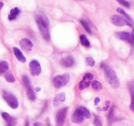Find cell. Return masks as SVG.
<instances>
[{
  "label": "cell",
  "mask_w": 134,
  "mask_h": 126,
  "mask_svg": "<svg viewBox=\"0 0 134 126\" xmlns=\"http://www.w3.org/2000/svg\"><path fill=\"white\" fill-rule=\"evenodd\" d=\"M36 22H37L39 30L43 39L49 41L50 40V31H49V21L47 18L44 15L39 14L36 16Z\"/></svg>",
  "instance_id": "6da1fadb"
},
{
  "label": "cell",
  "mask_w": 134,
  "mask_h": 126,
  "mask_svg": "<svg viewBox=\"0 0 134 126\" xmlns=\"http://www.w3.org/2000/svg\"><path fill=\"white\" fill-rule=\"evenodd\" d=\"M101 67L104 70L106 78L108 80V82L109 83V85H111V87H113L114 89H118L119 87V81L118 79L117 75L114 72V70L111 67H109L108 65H107L106 64H101Z\"/></svg>",
  "instance_id": "7a4b0ae2"
},
{
  "label": "cell",
  "mask_w": 134,
  "mask_h": 126,
  "mask_svg": "<svg viewBox=\"0 0 134 126\" xmlns=\"http://www.w3.org/2000/svg\"><path fill=\"white\" fill-rule=\"evenodd\" d=\"M69 80H70V75H68V74H64V75H57V76H55L53 79V85L55 87L59 89V87H62L66 85L67 83L69 82Z\"/></svg>",
  "instance_id": "3957f363"
},
{
  "label": "cell",
  "mask_w": 134,
  "mask_h": 126,
  "mask_svg": "<svg viewBox=\"0 0 134 126\" xmlns=\"http://www.w3.org/2000/svg\"><path fill=\"white\" fill-rule=\"evenodd\" d=\"M3 97H4L5 100L8 102V104L12 109H17V108L19 107V101H18L17 98H16L13 94L4 91V92H3Z\"/></svg>",
  "instance_id": "277c9868"
},
{
  "label": "cell",
  "mask_w": 134,
  "mask_h": 126,
  "mask_svg": "<svg viewBox=\"0 0 134 126\" xmlns=\"http://www.w3.org/2000/svg\"><path fill=\"white\" fill-rule=\"evenodd\" d=\"M22 80H23V84H24L25 87H26V90H27V95H28V98L30 100H35L36 97L35 94H34L33 90H32V87L31 85H30V79L27 75H23L22 76Z\"/></svg>",
  "instance_id": "5b68a950"
},
{
  "label": "cell",
  "mask_w": 134,
  "mask_h": 126,
  "mask_svg": "<svg viewBox=\"0 0 134 126\" xmlns=\"http://www.w3.org/2000/svg\"><path fill=\"white\" fill-rule=\"evenodd\" d=\"M110 20L113 23L115 26H125V25H129L130 27H132V25H130L129 23V21L126 19V18L122 17V16H118V15H113L110 18Z\"/></svg>",
  "instance_id": "8992f818"
},
{
  "label": "cell",
  "mask_w": 134,
  "mask_h": 126,
  "mask_svg": "<svg viewBox=\"0 0 134 126\" xmlns=\"http://www.w3.org/2000/svg\"><path fill=\"white\" fill-rule=\"evenodd\" d=\"M67 111H68V108H63L57 112V114H56V125L57 126L63 125L67 115Z\"/></svg>",
  "instance_id": "52a82bcc"
},
{
  "label": "cell",
  "mask_w": 134,
  "mask_h": 126,
  "mask_svg": "<svg viewBox=\"0 0 134 126\" xmlns=\"http://www.w3.org/2000/svg\"><path fill=\"white\" fill-rule=\"evenodd\" d=\"M93 77H94V75H92L91 73H86V75H84V77H83L82 81L79 83V89H80L81 90H83V89L89 87V85L91 84L90 81L93 79Z\"/></svg>",
  "instance_id": "ba28073f"
},
{
  "label": "cell",
  "mask_w": 134,
  "mask_h": 126,
  "mask_svg": "<svg viewBox=\"0 0 134 126\" xmlns=\"http://www.w3.org/2000/svg\"><path fill=\"white\" fill-rule=\"evenodd\" d=\"M30 70L32 75H39L41 72V67L37 60H32L30 64Z\"/></svg>",
  "instance_id": "9c48e42d"
},
{
  "label": "cell",
  "mask_w": 134,
  "mask_h": 126,
  "mask_svg": "<svg viewBox=\"0 0 134 126\" xmlns=\"http://www.w3.org/2000/svg\"><path fill=\"white\" fill-rule=\"evenodd\" d=\"M19 44H20L21 48L23 50H25V51H30L32 49V47H33V44H32L31 41L29 39H26V38L21 40L19 41Z\"/></svg>",
  "instance_id": "30bf717a"
},
{
  "label": "cell",
  "mask_w": 134,
  "mask_h": 126,
  "mask_svg": "<svg viewBox=\"0 0 134 126\" xmlns=\"http://www.w3.org/2000/svg\"><path fill=\"white\" fill-rule=\"evenodd\" d=\"M75 64V60L72 56H66L61 60V64L63 67H72Z\"/></svg>",
  "instance_id": "8fae6325"
},
{
  "label": "cell",
  "mask_w": 134,
  "mask_h": 126,
  "mask_svg": "<svg viewBox=\"0 0 134 126\" xmlns=\"http://www.w3.org/2000/svg\"><path fill=\"white\" fill-rule=\"evenodd\" d=\"M85 117L82 115V113L79 111L78 109H76V111H75V113L72 116V122H75V123H81V122H84Z\"/></svg>",
  "instance_id": "7c38bea8"
},
{
  "label": "cell",
  "mask_w": 134,
  "mask_h": 126,
  "mask_svg": "<svg viewBox=\"0 0 134 126\" xmlns=\"http://www.w3.org/2000/svg\"><path fill=\"white\" fill-rule=\"evenodd\" d=\"M115 35H116V37H118L119 39L122 40V41H129V42H130V41H131L132 34L129 33V32H125V31L116 32Z\"/></svg>",
  "instance_id": "4fadbf2b"
},
{
  "label": "cell",
  "mask_w": 134,
  "mask_h": 126,
  "mask_svg": "<svg viewBox=\"0 0 134 126\" xmlns=\"http://www.w3.org/2000/svg\"><path fill=\"white\" fill-rule=\"evenodd\" d=\"M13 52H14V54L16 55V57H17L18 60H19V62H21V63H25V62H26V58H25V56L23 55L22 52H21L20 50L19 49V48L14 47L13 48Z\"/></svg>",
  "instance_id": "5bb4252c"
},
{
  "label": "cell",
  "mask_w": 134,
  "mask_h": 126,
  "mask_svg": "<svg viewBox=\"0 0 134 126\" xmlns=\"http://www.w3.org/2000/svg\"><path fill=\"white\" fill-rule=\"evenodd\" d=\"M65 100V94L64 93H60L57 96L54 98L53 104L54 106H58V104H60L61 102H63Z\"/></svg>",
  "instance_id": "9a60e30c"
},
{
  "label": "cell",
  "mask_w": 134,
  "mask_h": 126,
  "mask_svg": "<svg viewBox=\"0 0 134 126\" xmlns=\"http://www.w3.org/2000/svg\"><path fill=\"white\" fill-rule=\"evenodd\" d=\"M19 13H20V10L19 9V8H13V9L10 11L9 15H8V19L9 20H14V19H17V17L19 15Z\"/></svg>",
  "instance_id": "2e32d148"
},
{
  "label": "cell",
  "mask_w": 134,
  "mask_h": 126,
  "mask_svg": "<svg viewBox=\"0 0 134 126\" xmlns=\"http://www.w3.org/2000/svg\"><path fill=\"white\" fill-rule=\"evenodd\" d=\"M130 92L131 97V102H130V109L134 112V86L130 85Z\"/></svg>",
  "instance_id": "e0dca14e"
},
{
  "label": "cell",
  "mask_w": 134,
  "mask_h": 126,
  "mask_svg": "<svg viewBox=\"0 0 134 126\" xmlns=\"http://www.w3.org/2000/svg\"><path fill=\"white\" fill-rule=\"evenodd\" d=\"M8 70V64L6 61H1L0 62V75L6 73Z\"/></svg>",
  "instance_id": "ac0fdd59"
},
{
  "label": "cell",
  "mask_w": 134,
  "mask_h": 126,
  "mask_svg": "<svg viewBox=\"0 0 134 126\" xmlns=\"http://www.w3.org/2000/svg\"><path fill=\"white\" fill-rule=\"evenodd\" d=\"M77 109H79V111H80L81 113H82V115L85 117V118H90V116H91V114H90V111H88L86 108H85V107H79V108H77Z\"/></svg>",
  "instance_id": "d6986e66"
},
{
  "label": "cell",
  "mask_w": 134,
  "mask_h": 126,
  "mask_svg": "<svg viewBox=\"0 0 134 126\" xmlns=\"http://www.w3.org/2000/svg\"><path fill=\"white\" fill-rule=\"evenodd\" d=\"M80 41H81V44H82L83 46H85V47H90L89 41H88V39L85 35L80 36Z\"/></svg>",
  "instance_id": "ffe728a7"
},
{
  "label": "cell",
  "mask_w": 134,
  "mask_h": 126,
  "mask_svg": "<svg viewBox=\"0 0 134 126\" xmlns=\"http://www.w3.org/2000/svg\"><path fill=\"white\" fill-rule=\"evenodd\" d=\"M117 11L119 12V13L122 14V15L124 16V18H126V19L129 21V23H130V25H132V19H131V18H130V16H129L128 14H127L126 12L124 11V10L121 9V8H117ZM132 26H133V25H132Z\"/></svg>",
  "instance_id": "44dd1931"
},
{
  "label": "cell",
  "mask_w": 134,
  "mask_h": 126,
  "mask_svg": "<svg viewBox=\"0 0 134 126\" xmlns=\"http://www.w3.org/2000/svg\"><path fill=\"white\" fill-rule=\"evenodd\" d=\"M92 87H93L94 90H101L102 89V85L100 84V82H98V81H94L93 83H92Z\"/></svg>",
  "instance_id": "7402d4cb"
},
{
  "label": "cell",
  "mask_w": 134,
  "mask_h": 126,
  "mask_svg": "<svg viewBox=\"0 0 134 126\" xmlns=\"http://www.w3.org/2000/svg\"><path fill=\"white\" fill-rule=\"evenodd\" d=\"M80 22H81V24H82L83 26H84L85 30H86V31L88 32V33L91 34V33H92V31H91V29H90V27H89V24H88V23L86 22V20H84V19H81Z\"/></svg>",
  "instance_id": "603a6c76"
},
{
  "label": "cell",
  "mask_w": 134,
  "mask_h": 126,
  "mask_svg": "<svg viewBox=\"0 0 134 126\" xmlns=\"http://www.w3.org/2000/svg\"><path fill=\"white\" fill-rule=\"evenodd\" d=\"M5 78H6L7 81H8V82H10V83L15 82V77H14V75H12L11 73H9V72L5 75Z\"/></svg>",
  "instance_id": "cb8c5ba5"
},
{
  "label": "cell",
  "mask_w": 134,
  "mask_h": 126,
  "mask_svg": "<svg viewBox=\"0 0 134 126\" xmlns=\"http://www.w3.org/2000/svg\"><path fill=\"white\" fill-rule=\"evenodd\" d=\"M2 117H3V119H4L5 120H6L7 122H11L12 120H13V117H11L10 116L8 113H6V112H2Z\"/></svg>",
  "instance_id": "d4e9b609"
},
{
  "label": "cell",
  "mask_w": 134,
  "mask_h": 126,
  "mask_svg": "<svg viewBox=\"0 0 134 126\" xmlns=\"http://www.w3.org/2000/svg\"><path fill=\"white\" fill-rule=\"evenodd\" d=\"M86 64L90 66H94V64H95V61H94V59L92 58V57H87V58L86 59Z\"/></svg>",
  "instance_id": "484cf974"
},
{
  "label": "cell",
  "mask_w": 134,
  "mask_h": 126,
  "mask_svg": "<svg viewBox=\"0 0 134 126\" xmlns=\"http://www.w3.org/2000/svg\"><path fill=\"white\" fill-rule=\"evenodd\" d=\"M117 1H118V2H119L120 5H122V6L126 7V8H130V3H129L128 1H126V0H117Z\"/></svg>",
  "instance_id": "4316f807"
},
{
  "label": "cell",
  "mask_w": 134,
  "mask_h": 126,
  "mask_svg": "<svg viewBox=\"0 0 134 126\" xmlns=\"http://www.w3.org/2000/svg\"><path fill=\"white\" fill-rule=\"evenodd\" d=\"M95 125L96 126H102V123H101V120H100V119H99V117H97V116H96L95 117Z\"/></svg>",
  "instance_id": "83f0119b"
},
{
  "label": "cell",
  "mask_w": 134,
  "mask_h": 126,
  "mask_svg": "<svg viewBox=\"0 0 134 126\" xmlns=\"http://www.w3.org/2000/svg\"><path fill=\"white\" fill-rule=\"evenodd\" d=\"M16 123H17V120H16V119H13L11 122H8V126H15Z\"/></svg>",
  "instance_id": "f1b7e54d"
},
{
  "label": "cell",
  "mask_w": 134,
  "mask_h": 126,
  "mask_svg": "<svg viewBox=\"0 0 134 126\" xmlns=\"http://www.w3.org/2000/svg\"><path fill=\"white\" fill-rule=\"evenodd\" d=\"M131 45H133L134 46V33H132V36H131V41H130V42Z\"/></svg>",
  "instance_id": "f546056e"
},
{
  "label": "cell",
  "mask_w": 134,
  "mask_h": 126,
  "mask_svg": "<svg viewBox=\"0 0 134 126\" xmlns=\"http://www.w3.org/2000/svg\"><path fill=\"white\" fill-rule=\"evenodd\" d=\"M33 126H44L41 122H35V123L33 124Z\"/></svg>",
  "instance_id": "4dcf8cb0"
},
{
  "label": "cell",
  "mask_w": 134,
  "mask_h": 126,
  "mask_svg": "<svg viewBox=\"0 0 134 126\" xmlns=\"http://www.w3.org/2000/svg\"><path fill=\"white\" fill-rule=\"evenodd\" d=\"M99 101H100V100H99V98H95V104H96V105H97V104L98 103Z\"/></svg>",
  "instance_id": "1f68e13d"
},
{
  "label": "cell",
  "mask_w": 134,
  "mask_h": 126,
  "mask_svg": "<svg viewBox=\"0 0 134 126\" xmlns=\"http://www.w3.org/2000/svg\"><path fill=\"white\" fill-rule=\"evenodd\" d=\"M3 8V3L2 2H0V9Z\"/></svg>",
  "instance_id": "d6a6232c"
},
{
  "label": "cell",
  "mask_w": 134,
  "mask_h": 126,
  "mask_svg": "<svg viewBox=\"0 0 134 126\" xmlns=\"http://www.w3.org/2000/svg\"><path fill=\"white\" fill-rule=\"evenodd\" d=\"M26 126H29V122H26Z\"/></svg>",
  "instance_id": "836d02e7"
}]
</instances>
